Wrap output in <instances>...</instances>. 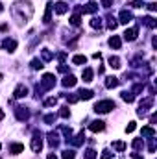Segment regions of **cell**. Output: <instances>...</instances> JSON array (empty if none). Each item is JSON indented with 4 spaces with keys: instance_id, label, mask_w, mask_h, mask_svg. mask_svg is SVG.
Wrapping results in <instances>:
<instances>
[{
    "instance_id": "obj_1",
    "label": "cell",
    "mask_w": 157,
    "mask_h": 159,
    "mask_svg": "<svg viewBox=\"0 0 157 159\" xmlns=\"http://www.w3.org/2000/svg\"><path fill=\"white\" fill-rule=\"evenodd\" d=\"M11 17L15 19V22L19 26L26 24L32 17H34V6L30 0H19L11 6Z\"/></svg>"
},
{
    "instance_id": "obj_2",
    "label": "cell",
    "mask_w": 157,
    "mask_h": 159,
    "mask_svg": "<svg viewBox=\"0 0 157 159\" xmlns=\"http://www.w3.org/2000/svg\"><path fill=\"white\" fill-rule=\"evenodd\" d=\"M117 107V104L113 102V100H100L96 106H94V111L98 113V115H104V113H109V111H113Z\"/></svg>"
},
{
    "instance_id": "obj_3",
    "label": "cell",
    "mask_w": 157,
    "mask_h": 159,
    "mask_svg": "<svg viewBox=\"0 0 157 159\" xmlns=\"http://www.w3.org/2000/svg\"><path fill=\"white\" fill-rule=\"evenodd\" d=\"M154 102H155L154 94H150V96H146L144 100H141V106H139V111H137V115H139V117H146L148 109H150V107H154Z\"/></svg>"
},
{
    "instance_id": "obj_4",
    "label": "cell",
    "mask_w": 157,
    "mask_h": 159,
    "mask_svg": "<svg viewBox=\"0 0 157 159\" xmlns=\"http://www.w3.org/2000/svg\"><path fill=\"white\" fill-rule=\"evenodd\" d=\"M54 85H56V76L54 74H44L43 80H41V91H50V89H54Z\"/></svg>"
},
{
    "instance_id": "obj_5",
    "label": "cell",
    "mask_w": 157,
    "mask_h": 159,
    "mask_svg": "<svg viewBox=\"0 0 157 159\" xmlns=\"http://www.w3.org/2000/svg\"><path fill=\"white\" fill-rule=\"evenodd\" d=\"M32 150L35 154H39L43 150V133L41 131H34V137H32Z\"/></svg>"
},
{
    "instance_id": "obj_6",
    "label": "cell",
    "mask_w": 157,
    "mask_h": 159,
    "mask_svg": "<svg viewBox=\"0 0 157 159\" xmlns=\"http://www.w3.org/2000/svg\"><path fill=\"white\" fill-rule=\"evenodd\" d=\"M15 117H17V120H20V122H26V120L30 119V111H28V107H22V106L15 107Z\"/></svg>"
},
{
    "instance_id": "obj_7",
    "label": "cell",
    "mask_w": 157,
    "mask_h": 159,
    "mask_svg": "<svg viewBox=\"0 0 157 159\" xmlns=\"http://www.w3.org/2000/svg\"><path fill=\"white\" fill-rule=\"evenodd\" d=\"M13 96L19 98V100H20V98H26V96H28V87H26L24 83H19V85L15 87V91H13Z\"/></svg>"
},
{
    "instance_id": "obj_8",
    "label": "cell",
    "mask_w": 157,
    "mask_h": 159,
    "mask_svg": "<svg viewBox=\"0 0 157 159\" xmlns=\"http://www.w3.org/2000/svg\"><path fill=\"white\" fill-rule=\"evenodd\" d=\"M137 37H139V28H137V26H133V28H128V30L124 32V39L129 41V43H131V41H135Z\"/></svg>"
},
{
    "instance_id": "obj_9",
    "label": "cell",
    "mask_w": 157,
    "mask_h": 159,
    "mask_svg": "<svg viewBox=\"0 0 157 159\" xmlns=\"http://www.w3.org/2000/svg\"><path fill=\"white\" fill-rule=\"evenodd\" d=\"M118 22H122V24H128V22H131L133 20V13L129 11V9H122L120 11V15H118Z\"/></svg>"
},
{
    "instance_id": "obj_10",
    "label": "cell",
    "mask_w": 157,
    "mask_h": 159,
    "mask_svg": "<svg viewBox=\"0 0 157 159\" xmlns=\"http://www.w3.org/2000/svg\"><path fill=\"white\" fill-rule=\"evenodd\" d=\"M2 48H4V50H7V52H15V50H17V41L6 37V39L2 41Z\"/></svg>"
},
{
    "instance_id": "obj_11",
    "label": "cell",
    "mask_w": 157,
    "mask_h": 159,
    "mask_svg": "<svg viewBox=\"0 0 157 159\" xmlns=\"http://www.w3.org/2000/svg\"><path fill=\"white\" fill-rule=\"evenodd\" d=\"M67 143H70L72 146H81V144L85 143V133H83V129L79 131V133L76 135V137H70V139H69Z\"/></svg>"
},
{
    "instance_id": "obj_12",
    "label": "cell",
    "mask_w": 157,
    "mask_h": 159,
    "mask_svg": "<svg viewBox=\"0 0 157 159\" xmlns=\"http://www.w3.org/2000/svg\"><path fill=\"white\" fill-rule=\"evenodd\" d=\"M89 129L94 131V133H96V131H104V129H105V122H104V120H92V122L89 124Z\"/></svg>"
},
{
    "instance_id": "obj_13",
    "label": "cell",
    "mask_w": 157,
    "mask_h": 159,
    "mask_svg": "<svg viewBox=\"0 0 157 159\" xmlns=\"http://www.w3.org/2000/svg\"><path fill=\"white\" fill-rule=\"evenodd\" d=\"M52 7L56 9L57 15H65V13L69 11V4H67V2H56V6H52Z\"/></svg>"
},
{
    "instance_id": "obj_14",
    "label": "cell",
    "mask_w": 157,
    "mask_h": 159,
    "mask_svg": "<svg viewBox=\"0 0 157 159\" xmlns=\"http://www.w3.org/2000/svg\"><path fill=\"white\" fill-rule=\"evenodd\" d=\"M46 139H48V144H50L52 148H57V146H59V137H57L56 131H50V133L46 135Z\"/></svg>"
},
{
    "instance_id": "obj_15",
    "label": "cell",
    "mask_w": 157,
    "mask_h": 159,
    "mask_svg": "<svg viewBox=\"0 0 157 159\" xmlns=\"http://www.w3.org/2000/svg\"><path fill=\"white\" fill-rule=\"evenodd\" d=\"M94 96V93L91 91V89H79L78 91V98L79 100H91Z\"/></svg>"
},
{
    "instance_id": "obj_16",
    "label": "cell",
    "mask_w": 157,
    "mask_h": 159,
    "mask_svg": "<svg viewBox=\"0 0 157 159\" xmlns=\"http://www.w3.org/2000/svg\"><path fill=\"white\" fill-rule=\"evenodd\" d=\"M22 152H24V144H20V143L9 144V154H22Z\"/></svg>"
},
{
    "instance_id": "obj_17",
    "label": "cell",
    "mask_w": 157,
    "mask_h": 159,
    "mask_svg": "<svg viewBox=\"0 0 157 159\" xmlns=\"http://www.w3.org/2000/svg\"><path fill=\"white\" fill-rule=\"evenodd\" d=\"M109 46L115 48V50H120V46H122V39H120L118 35H111V37H109Z\"/></svg>"
},
{
    "instance_id": "obj_18",
    "label": "cell",
    "mask_w": 157,
    "mask_h": 159,
    "mask_svg": "<svg viewBox=\"0 0 157 159\" xmlns=\"http://www.w3.org/2000/svg\"><path fill=\"white\" fill-rule=\"evenodd\" d=\"M76 76H72V74H67L65 78H63V87H74L76 85Z\"/></svg>"
},
{
    "instance_id": "obj_19",
    "label": "cell",
    "mask_w": 157,
    "mask_h": 159,
    "mask_svg": "<svg viewBox=\"0 0 157 159\" xmlns=\"http://www.w3.org/2000/svg\"><path fill=\"white\" fill-rule=\"evenodd\" d=\"M92 76H94V70L91 69V67H87V69H83V74H81V78H83V81H92Z\"/></svg>"
},
{
    "instance_id": "obj_20",
    "label": "cell",
    "mask_w": 157,
    "mask_h": 159,
    "mask_svg": "<svg viewBox=\"0 0 157 159\" xmlns=\"http://www.w3.org/2000/svg\"><path fill=\"white\" fill-rule=\"evenodd\" d=\"M118 83H120V80L115 78V76L105 78V87H107V89H115V87H118Z\"/></svg>"
},
{
    "instance_id": "obj_21",
    "label": "cell",
    "mask_w": 157,
    "mask_h": 159,
    "mask_svg": "<svg viewBox=\"0 0 157 159\" xmlns=\"http://www.w3.org/2000/svg\"><path fill=\"white\" fill-rule=\"evenodd\" d=\"M52 59H54V54H52L48 48H43V50H41V61H46V63H48V61H52Z\"/></svg>"
},
{
    "instance_id": "obj_22",
    "label": "cell",
    "mask_w": 157,
    "mask_h": 159,
    "mask_svg": "<svg viewBox=\"0 0 157 159\" xmlns=\"http://www.w3.org/2000/svg\"><path fill=\"white\" fill-rule=\"evenodd\" d=\"M141 20H142V24H144V26H148L150 30H154V28L157 26V22H155V19H154V17H142Z\"/></svg>"
},
{
    "instance_id": "obj_23",
    "label": "cell",
    "mask_w": 157,
    "mask_h": 159,
    "mask_svg": "<svg viewBox=\"0 0 157 159\" xmlns=\"http://www.w3.org/2000/svg\"><path fill=\"white\" fill-rule=\"evenodd\" d=\"M141 133H142V137H155V129L152 126H142Z\"/></svg>"
},
{
    "instance_id": "obj_24",
    "label": "cell",
    "mask_w": 157,
    "mask_h": 159,
    "mask_svg": "<svg viewBox=\"0 0 157 159\" xmlns=\"http://www.w3.org/2000/svg\"><path fill=\"white\" fill-rule=\"evenodd\" d=\"M107 61H109V67H111V69H115V70L122 67V65H120V57H118V56H111Z\"/></svg>"
},
{
    "instance_id": "obj_25",
    "label": "cell",
    "mask_w": 157,
    "mask_h": 159,
    "mask_svg": "<svg viewBox=\"0 0 157 159\" xmlns=\"http://www.w3.org/2000/svg\"><path fill=\"white\" fill-rule=\"evenodd\" d=\"M44 24H50L52 22V4H46V11H44Z\"/></svg>"
},
{
    "instance_id": "obj_26",
    "label": "cell",
    "mask_w": 157,
    "mask_h": 159,
    "mask_svg": "<svg viewBox=\"0 0 157 159\" xmlns=\"http://www.w3.org/2000/svg\"><path fill=\"white\" fill-rule=\"evenodd\" d=\"M102 26H104V22H102L100 17H92V19H91V28H94V30H102Z\"/></svg>"
},
{
    "instance_id": "obj_27",
    "label": "cell",
    "mask_w": 157,
    "mask_h": 159,
    "mask_svg": "<svg viewBox=\"0 0 157 159\" xmlns=\"http://www.w3.org/2000/svg\"><path fill=\"white\" fill-rule=\"evenodd\" d=\"M113 150H117L118 154H122L126 150V143L124 141H113Z\"/></svg>"
},
{
    "instance_id": "obj_28",
    "label": "cell",
    "mask_w": 157,
    "mask_h": 159,
    "mask_svg": "<svg viewBox=\"0 0 157 159\" xmlns=\"http://www.w3.org/2000/svg\"><path fill=\"white\" fill-rule=\"evenodd\" d=\"M117 26H118V20L113 15H107V28L109 30H117Z\"/></svg>"
},
{
    "instance_id": "obj_29",
    "label": "cell",
    "mask_w": 157,
    "mask_h": 159,
    "mask_svg": "<svg viewBox=\"0 0 157 159\" xmlns=\"http://www.w3.org/2000/svg\"><path fill=\"white\" fill-rule=\"evenodd\" d=\"M122 100L128 102V104H131V102L135 100V94H133L131 91H124V93H122Z\"/></svg>"
},
{
    "instance_id": "obj_30",
    "label": "cell",
    "mask_w": 157,
    "mask_h": 159,
    "mask_svg": "<svg viewBox=\"0 0 157 159\" xmlns=\"http://www.w3.org/2000/svg\"><path fill=\"white\" fill-rule=\"evenodd\" d=\"M72 63H74V65H83V63H87V57H85L83 54H78V56L72 57Z\"/></svg>"
},
{
    "instance_id": "obj_31",
    "label": "cell",
    "mask_w": 157,
    "mask_h": 159,
    "mask_svg": "<svg viewBox=\"0 0 157 159\" xmlns=\"http://www.w3.org/2000/svg\"><path fill=\"white\" fill-rule=\"evenodd\" d=\"M30 67H32V70H41L44 65H43V61H41V59H32Z\"/></svg>"
},
{
    "instance_id": "obj_32",
    "label": "cell",
    "mask_w": 157,
    "mask_h": 159,
    "mask_svg": "<svg viewBox=\"0 0 157 159\" xmlns=\"http://www.w3.org/2000/svg\"><path fill=\"white\" fill-rule=\"evenodd\" d=\"M59 117H61V119H69V117H70V109H69V106H63V107L59 109Z\"/></svg>"
},
{
    "instance_id": "obj_33",
    "label": "cell",
    "mask_w": 157,
    "mask_h": 159,
    "mask_svg": "<svg viewBox=\"0 0 157 159\" xmlns=\"http://www.w3.org/2000/svg\"><path fill=\"white\" fill-rule=\"evenodd\" d=\"M74 157H76L74 150H63V154H61V159H74Z\"/></svg>"
},
{
    "instance_id": "obj_34",
    "label": "cell",
    "mask_w": 157,
    "mask_h": 159,
    "mask_svg": "<svg viewBox=\"0 0 157 159\" xmlns=\"http://www.w3.org/2000/svg\"><path fill=\"white\" fill-rule=\"evenodd\" d=\"M131 146H133V150H141V148H144V141L142 139H135L131 143Z\"/></svg>"
},
{
    "instance_id": "obj_35",
    "label": "cell",
    "mask_w": 157,
    "mask_h": 159,
    "mask_svg": "<svg viewBox=\"0 0 157 159\" xmlns=\"http://www.w3.org/2000/svg\"><path fill=\"white\" fill-rule=\"evenodd\" d=\"M59 131H63L65 133V137H67V141L72 137V129L70 128H67V126H59Z\"/></svg>"
},
{
    "instance_id": "obj_36",
    "label": "cell",
    "mask_w": 157,
    "mask_h": 159,
    "mask_svg": "<svg viewBox=\"0 0 157 159\" xmlns=\"http://www.w3.org/2000/svg\"><path fill=\"white\" fill-rule=\"evenodd\" d=\"M83 159H96V152H94L92 148H87V150H85V156H83Z\"/></svg>"
},
{
    "instance_id": "obj_37",
    "label": "cell",
    "mask_w": 157,
    "mask_h": 159,
    "mask_svg": "<svg viewBox=\"0 0 157 159\" xmlns=\"http://www.w3.org/2000/svg\"><path fill=\"white\" fill-rule=\"evenodd\" d=\"M79 22H81L79 13H76V15H72V17H70V24H72V26H79Z\"/></svg>"
},
{
    "instance_id": "obj_38",
    "label": "cell",
    "mask_w": 157,
    "mask_h": 159,
    "mask_svg": "<svg viewBox=\"0 0 157 159\" xmlns=\"http://www.w3.org/2000/svg\"><path fill=\"white\" fill-rule=\"evenodd\" d=\"M56 119H57V115H54V113H50V115H44V122H46V124H54V122H56Z\"/></svg>"
},
{
    "instance_id": "obj_39",
    "label": "cell",
    "mask_w": 157,
    "mask_h": 159,
    "mask_svg": "<svg viewBox=\"0 0 157 159\" xmlns=\"http://www.w3.org/2000/svg\"><path fill=\"white\" fill-rule=\"evenodd\" d=\"M129 6H131V7H135V9H139V7H144V2H142V0H131V2H129Z\"/></svg>"
},
{
    "instance_id": "obj_40",
    "label": "cell",
    "mask_w": 157,
    "mask_h": 159,
    "mask_svg": "<svg viewBox=\"0 0 157 159\" xmlns=\"http://www.w3.org/2000/svg\"><path fill=\"white\" fill-rule=\"evenodd\" d=\"M56 104H57V98H46V100H44V106H46V107H52V106H56Z\"/></svg>"
},
{
    "instance_id": "obj_41",
    "label": "cell",
    "mask_w": 157,
    "mask_h": 159,
    "mask_svg": "<svg viewBox=\"0 0 157 159\" xmlns=\"http://www.w3.org/2000/svg\"><path fill=\"white\" fill-rule=\"evenodd\" d=\"M67 96V100H69V104H76L79 98H78V94H65Z\"/></svg>"
},
{
    "instance_id": "obj_42",
    "label": "cell",
    "mask_w": 157,
    "mask_h": 159,
    "mask_svg": "<svg viewBox=\"0 0 157 159\" xmlns=\"http://www.w3.org/2000/svg\"><path fill=\"white\" fill-rule=\"evenodd\" d=\"M135 128H137V124H135V122L131 120V122H129V124L126 126V133H131V131H135Z\"/></svg>"
},
{
    "instance_id": "obj_43",
    "label": "cell",
    "mask_w": 157,
    "mask_h": 159,
    "mask_svg": "<svg viewBox=\"0 0 157 159\" xmlns=\"http://www.w3.org/2000/svg\"><path fill=\"white\" fill-rule=\"evenodd\" d=\"M111 157H113V152L111 150H104L102 156H100V159H111Z\"/></svg>"
},
{
    "instance_id": "obj_44",
    "label": "cell",
    "mask_w": 157,
    "mask_h": 159,
    "mask_svg": "<svg viewBox=\"0 0 157 159\" xmlns=\"http://www.w3.org/2000/svg\"><path fill=\"white\" fill-rule=\"evenodd\" d=\"M148 150H150L152 154L155 152V139H154V137H150V144H148Z\"/></svg>"
},
{
    "instance_id": "obj_45",
    "label": "cell",
    "mask_w": 157,
    "mask_h": 159,
    "mask_svg": "<svg viewBox=\"0 0 157 159\" xmlns=\"http://www.w3.org/2000/svg\"><path fill=\"white\" fill-rule=\"evenodd\" d=\"M100 4H102L105 9H109V7L113 6V0H100Z\"/></svg>"
},
{
    "instance_id": "obj_46",
    "label": "cell",
    "mask_w": 157,
    "mask_h": 159,
    "mask_svg": "<svg viewBox=\"0 0 157 159\" xmlns=\"http://www.w3.org/2000/svg\"><path fill=\"white\" fill-rule=\"evenodd\" d=\"M65 57H67V52H59V54H57V59H59L61 63L65 61Z\"/></svg>"
},
{
    "instance_id": "obj_47",
    "label": "cell",
    "mask_w": 157,
    "mask_h": 159,
    "mask_svg": "<svg viewBox=\"0 0 157 159\" xmlns=\"http://www.w3.org/2000/svg\"><path fill=\"white\" fill-rule=\"evenodd\" d=\"M57 70H59V72H67V70H69V67H67V65H63V63H61V65H59V67H57Z\"/></svg>"
},
{
    "instance_id": "obj_48",
    "label": "cell",
    "mask_w": 157,
    "mask_h": 159,
    "mask_svg": "<svg viewBox=\"0 0 157 159\" xmlns=\"http://www.w3.org/2000/svg\"><path fill=\"white\" fill-rule=\"evenodd\" d=\"M148 9H150V11H155V9H157V6L154 4V2H152V4H148Z\"/></svg>"
},
{
    "instance_id": "obj_49",
    "label": "cell",
    "mask_w": 157,
    "mask_h": 159,
    "mask_svg": "<svg viewBox=\"0 0 157 159\" xmlns=\"http://www.w3.org/2000/svg\"><path fill=\"white\" fill-rule=\"evenodd\" d=\"M92 57H94V59H102V54H100V52H94Z\"/></svg>"
},
{
    "instance_id": "obj_50",
    "label": "cell",
    "mask_w": 157,
    "mask_h": 159,
    "mask_svg": "<svg viewBox=\"0 0 157 159\" xmlns=\"http://www.w3.org/2000/svg\"><path fill=\"white\" fill-rule=\"evenodd\" d=\"M7 30V24H0V32H6Z\"/></svg>"
},
{
    "instance_id": "obj_51",
    "label": "cell",
    "mask_w": 157,
    "mask_h": 159,
    "mask_svg": "<svg viewBox=\"0 0 157 159\" xmlns=\"http://www.w3.org/2000/svg\"><path fill=\"white\" fill-rule=\"evenodd\" d=\"M131 157H133V159H144L142 156H139V154H131Z\"/></svg>"
},
{
    "instance_id": "obj_52",
    "label": "cell",
    "mask_w": 157,
    "mask_h": 159,
    "mask_svg": "<svg viewBox=\"0 0 157 159\" xmlns=\"http://www.w3.org/2000/svg\"><path fill=\"white\" fill-rule=\"evenodd\" d=\"M46 159H57V156H56V154H48V157Z\"/></svg>"
},
{
    "instance_id": "obj_53",
    "label": "cell",
    "mask_w": 157,
    "mask_h": 159,
    "mask_svg": "<svg viewBox=\"0 0 157 159\" xmlns=\"http://www.w3.org/2000/svg\"><path fill=\"white\" fill-rule=\"evenodd\" d=\"M0 120H4V111L0 109Z\"/></svg>"
},
{
    "instance_id": "obj_54",
    "label": "cell",
    "mask_w": 157,
    "mask_h": 159,
    "mask_svg": "<svg viewBox=\"0 0 157 159\" xmlns=\"http://www.w3.org/2000/svg\"><path fill=\"white\" fill-rule=\"evenodd\" d=\"M2 11H4V6H2V2H0V13H2Z\"/></svg>"
},
{
    "instance_id": "obj_55",
    "label": "cell",
    "mask_w": 157,
    "mask_h": 159,
    "mask_svg": "<svg viewBox=\"0 0 157 159\" xmlns=\"http://www.w3.org/2000/svg\"><path fill=\"white\" fill-rule=\"evenodd\" d=\"M0 150H2V144H0Z\"/></svg>"
},
{
    "instance_id": "obj_56",
    "label": "cell",
    "mask_w": 157,
    "mask_h": 159,
    "mask_svg": "<svg viewBox=\"0 0 157 159\" xmlns=\"http://www.w3.org/2000/svg\"><path fill=\"white\" fill-rule=\"evenodd\" d=\"M0 159H2V157H0Z\"/></svg>"
}]
</instances>
